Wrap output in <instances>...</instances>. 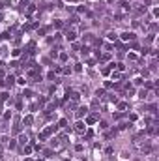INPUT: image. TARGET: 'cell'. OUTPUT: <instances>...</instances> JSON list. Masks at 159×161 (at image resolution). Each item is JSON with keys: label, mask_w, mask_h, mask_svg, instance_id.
Listing matches in <instances>:
<instances>
[{"label": "cell", "mask_w": 159, "mask_h": 161, "mask_svg": "<svg viewBox=\"0 0 159 161\" xmlns=\"http://www.w3.org/2000/svg\"><path fill=\"white\" fill-rule=\"evenodd\" d=\"M120 39H122V41H133V39H135V34H133V32H122V34H120Z\"/></svg>", "instance_id": "6da1fadb"}, {"label": "cell", "mask_w": 159, "mask_h": 161, "mask_svg": "<svg viewBox=\"0 0 159 161\" xmlns=\"http://www.w3.org/2000/svg\"><path fill=\"white\" fill-rule=\"evenodd\" d=\"M84 129H86V126H84V122H77V124H75V131H77V133H82V131H84Z\"/></svg>", "instance_id": "7a4b0ae2"}, {"label": "cell", "mask_w": 159, "mask_h": 161, "mask_svg": "<svg viewBox=\"0 0 159 161\" xmlns=\"http://www.w3.org/2000/svg\"><path fill=\"white\" fill-rule=\"evenodd\" d=\"M75 38H77V32H75V30H69V32L66 34V39H67V41H75Z\"/></svg>", "instance_id": "3957f363"}, {"label": "cell", "mask_w": 159, "mask_h": 161, "mask_svg": "<svg viewBox=\"0 0 159 161\" xmlns=\"http://www.w3.org/2000/svg\"><path fill=\"white\" fill-rule=\"evenodd\" d=\"M4 84H6L8 88H11V86L15 84V77H13V75H9V77H6V82H4Z\"/></svg>", "instance_id": "277c9868"}, {"label": "cell", "mask_w": 159, "mask_h": 161, "mask_svg": "<svg viewBox=\"0 0 159 161\" xmlns=\"http://www.w3.org/2000/svg\"><path fill=\"white\" fill-rule=\"evenodd\" d=\"M67 96L71 97V101H79V99H80V94H79V92H69Z\"/></svg>", "instance_id": "5b68a950"}, {"label": "cell", "mask_w": 159, "mask_h": 161, "mask_svg": "<svg viewBox=\"0 0 159 161\" xmlns=\"http://www.w3.org/2000/svg\"><path fill=\"white\" fill-rule=\"evenodd\" d=\"M86 112H88V109H86V107H80L79 110H77V118H82V116H86Z\"/></svg>", "instance_id": "8992f818"}, {"label": "cell", "mask_w": 159, "mask_h": 161, "mask_svg": "<svg viewBox=\"0 0 159 161\" xmlns=\"http://www.w3.org/2000/svg\"><path fill=\"white\" fill-rule=\"evenodd\" d=\"M107 38H109L110 41H116V39H118V34H114V32H109V34H107Z\"/></svg>", "instance_id": "52a82bcc"}, {"label": "cell", "mask_w": 159, "mask_h": 161, "mask_svg": "<svg viewBox=\"0 0 159 161\" xmlns=\"http://www.w3.org/2000/svg\"><path fill=\"white\" fill-rule=\"evenodd\" d=\"M96 120H97V116H88V118H86V124L92 126V124H96Z\"/></svg>", "instance_id": "ba28073f"}, {"label": "cell", "mask_w": 159, "mask_h": 161, "mask_svg": "<svg viewBox=\"0 0 159 161\" xmlns=\"http://www.w3.org/2000/svg\"><path fill=\"white\" fill-rule=\"evenodd\" d=\"M19 142H21V144H26V142H28V137H26V135H21V137H19Z\"/></svg>", "instance_id": "9c48e42d"}, {"label": "cell", "mask_w": 159, "mask_h": 161, "mask_svg": "<svg viewBox=\"0 0 159 161\" xmlns=\"http://www.w3.org/2000/svg\"><path fill=\"white\" fill-rule=\"evenodd\" d=\"M32 122H34L32 116H25V124H26V126H32Z\"/></svg>", "instance_id": "30bf717a"}, {"label": "cell", "mask_w": 159, "mask_h": 161, "mask_svg": "<svg viewBox=\"0 0 159 161\" xmlns=\"http://www.w3.org/2000/svg\"><path fill=\"white\" fill-rule=\"evenodd\" d=\"M146 96H148L146 90H140V92H138V97H140V99H146Z\"/></svg>", "instance_id": "8fae6325"}, {"label": "cell", "mask_w": 159, "mask_h": 161, "mask_svg": "<svg viewBox=\"0 0 159 161\" xmlns=\"http://www.w3.org/2000/svg\"><path fill=\"white\" fill-rule=\"evenodd\" d=\"M66 126H67V120H66V118H62V120L58 122V127H66Z\"/></svg>", "instance_id": "7c38bea8"}, {"label": "cell", "mask_w": 159, "mask_h": 161, "mask_svg": "<svg viewBox=\"0 0 159 161\" xmlns=\"http://www.w3.org/2000/svg\"><path fill=\"white\" fill-rule=\"evenodd\" d=\"M15 80H17L19 84H26V79H25V77H19V79H15Z\"/></svg>", "instance_id": "4fadbf2b"}, {"label": "cell", "mask_w": 159, "mask_h": 161, "mask_svg": "<svg viewBox=\"0 0 159 161\" xmlns=\"http://www.w3.org/2000/svg\"><path fill=\"white\" fill-rule=\"evenodd\" d=\"M103 94H105V90H97V92H96V96H97V97H103Z\"/></svg>", "instance_id": "5bb4252c"}, {"label": "cell", "mask_w": 159, "mask_h": 161, "mask_svg": "<svg viewBox=\"0 0 159 161\" xmlns=\"http://www.w3.org/2000/svg\"><path fill=\"white\" fill-rule=\"evenodd\" d=\"M62 73H66V75H67V73H71V68H64V69H62Z\"/></svg>", "instance_id": "9a60e30c"}, {"label": "cell", "mask_w": 159, "mask_h": 161, "mask_svg": "<svg viewBox=\"0 0 159 161\" xmlns=\"http://www.w3.org/2000/svg\"><path fill=\"white\" fill-rule=\"evenodd\" d=\"M54 26H56V28H62V21H54Z\"/></svg>", "instance_id": "2e32d148"}, {"label": "cell", "mask_w": 159, "mask_h": 161, "mask_svg": "<svg viewBox=\"0 0 159 161\" xmlns=\"http://www.w3.org/2000/svg\"><path fill=\"white\" fill-rule=\"evenodd\" d=\"M107 2H109V4H112V2H114V0H107Z\"/></svg>", "instance_id": "e0dca14e"}, {"label": "cell", "mask_w": 159, "mask_h": 161, "mask_svg": "<svg viewBox=\"0 0 159 161\" xmlns=\"http://www.w3.org/2000/svg\"><path fill=\"white\" fill-rule=\"evenodd\" d=\"M0 41H2V36H0Z\"/></svg>", "instance_id": "ac0fdd59"}]
</instances>
